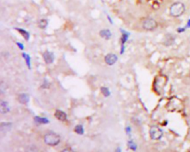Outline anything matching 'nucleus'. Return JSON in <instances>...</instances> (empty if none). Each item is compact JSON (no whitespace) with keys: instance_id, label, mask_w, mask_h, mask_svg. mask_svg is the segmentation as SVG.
Returning <instances> with one entry per match:
<instances>
[{"instance_id":"nucleus-9","label":"nucleus","mask_w":190,"mask_h":152,"mask_svg":"<svg viewBox=\"0 0 190 152\" xmlns=\"http://www.w3.org/2000/svg\"><path fill=\"white\" fill-rule=\"evenodd\" d=\"M9 111L10 108L8 102L5 101H1L0 102V112L2 114H7L8 112H9Z\"/></svg>"},{"instance_id":"nucleus-13","label":"nucleus","mask_w":190,"mask_h":152,"mask_svg":"<svg viewBox=\"0 0 190 152\" xmlns=\"http://www.w3.org/2000/svg\"><path fill=\"white\" fill-rule=\"evenodd\" d=\"M48 20L45 19H42L38 22V26L41 29H45L48 26Z\"/></svg>"},{"instance_id":"nucleus-10","label":"nucleus","mask_w":190,"mask_h":152,"mask_svg":"<svg viewBox=\"0 0 190 152\" xmlns=\"http://www.w3.org/2000/svg\"><path fill=\"white\" fill-rule=\"evenodd\" d=\"M17 100H18V101H19L21 104L25 105V104L28 103L29 96L28 95L26 94H21L18 96Z\"/></svg>"},{"instance_id":"nucleus-24","label":"nucleus","mask_w":190,"mask_h":152,"mask_svg":"<svg viewBox=\"0 0 190 152\" xmlns=\"http://www.w3.org/2000/svg\"><path fill=\"white\" fill-rule=\"evenodd\" d=\"M108 19H109V22H110V23H112V21H111V18H110V17H109V16H108Z\"/></svg>"},{"instance_id":"nucleus-21","label":"nucleus","mask_w":190,"mask_h":152,"mask_svg":"<svg viewBox=\"0 0 190 152\" xmlns=\"http://www.w3.org/2000/svg\"><path fill=\"white\" fill-rule=\"evenodd\" d=\"M126 132H127V133H128V134H129V133L131 132V131H132V130H131V128H130V127H127V128H126Z\"/></svg>"},{"instance_id":"nucleus-8","label":"nucleus","mask_w":190,"mask_h":152,"mask_svg":"<svg viewBox=\"0 0 190 152\" xmlns=\"http://www.w3.org/2000/svg\"><path fill=\"white\" fill-rule=\"evenodd\" d=\"M11 127L12 124L10 122H2L0 125V132L2 133H7L11 130Z\"/></svg>"},{"instance_id":"nucleus-18","label":"nucleus","mask_w":190,"mask_h":152,"mask_svg":"<svg viewBox=\"0 0 190 152\" xmlns=\"http://www.w3.org/2000/svg\"><path fill=\"white\" fill-rule=\"evenodd\" d=\"M100 91H101L102 94H103V96H105V97H108V96H110L111 93H110L109 88H106V87H102V88H100Z\"/></svg>"},{"instance_id":"nucleus-5","label":"nucleus","mask_w":190,"mask_h":152,"mask_svg":"<svg viewBox=\"0 0 190 152\" xmlns=\"http://www.w3.org/2000/svg\"><path fill=\"white\" fill-rule=\"evenodd\" d=\"M117 56L115 54H109L105 56V63L109 65H112L117 62Z\"/></svg>"},{"instance_id":"nucleus-2","label":"nucleus","mask_w":190,"mask_h":152,"mask_svg":"<svg viewBox=\"0 0 190 152\" xmlns=\"http://www.w3.org/2000/svg\"><path fill=\"white\" fill-rule=\"evenodd\" d=\"M44 141L45 144L48 145L50 146H55L60 142V137L57 133L50 132L45 134L44 137Z\"/></svg>"},{"instance_id":"nucleus-23","label":"nucleus","mask_w":190,"mask_h":152,"mask_svg":"<svg viewBox=\"0 0 190 152\" xmlns=\"http://www.w3.org/2000/svg\"><path fill=\"white\" fill-rule=\"evenodd\" d=\"M72 151V149H71V148H66L62 151Z\"/></svg>"},{"instance_id":"nucleus-12","label":"nucleus","mask_w":190,"mask_h":152,"mask_svg":"<svg viewBox=\"0 0 190 152\" xmlns=\"http://www.w3.org/2000/svg\"><path fill=\"white\" fill-rule=\"evenodd\" d=\"M18 31H19V34L23 36V37L25 39L26 41H28L29 38H30V34L28 31H26L25 30H23V29H20V28H16Z\"/></svg>"},{"instance_id":"nucleus-11","label":"nucleus","mask_w":190,"mask_h":152,"mask_svg":"<svg viewBox=\"0 0 190 152\" xmlns=\"http://www.w3.org/2000/svg\"><path fill=\"white\" fill-rule=\"evenodd\" d=\"M100 36L104 38L105 40H109V39H110V37L111 36V31H110L109 30H107V29H104V30H100Z\"/></svg>"},{"instance_id":"nucleus-17","label":"nucleus","mask_w":190,"mask_h":152,"mask_svg":"<svg viewBox=\"0 0 190 152\" xmlns=\"http://www.w3.org/2000/svg\"><path fill=\"white\" fill-rule=\"evenodd\" d=\"M23 58L25 59V62H26L27 66L28 67L29 69H30V68H31V65H30V56H29L28 54H25V53H23Z\"/></svg>"},{"instance_id":"nucleus-19","label":"nucleus","mask_w":190,"mask_h":152,"mask_svg":"<svg viewBox=\"0 0 190 152\" xmlns=\"http://www.w3.org/2000/svg\"><path fill=\"white\" fill-rule=\"evenodd\" d=\"M128 148H129L131 150L135 151L136 149H137V145L134 143L133 141H129L128 143Z\"/></svg>"},{"instance_id":"nucleus-15","label":"nucleus","mask_w":190,"mask_h":152,"mask_svg":"<svg viewBox=\"0 0 190 152\" xmlns=\"http://www.w3.org/2000/svg\"><path fill=\"white\" fill-rule=\"evenodd\" d=\"M74 132L79 135H83L84 133V129H83V126L82 125H77L74 128Z\"/></svg>"},{"instance_id":"nucleus-4","label":"nucleus","mask_w":190,"mask_h":152,"mask_svg":"<svg viewBox=\"0 0 190 152\" xmlns=\"http://www.w3.org/2000/svg\"><path fill=\"white\" fill-rule=\"evenodd\" d=\"M158 27V23L154 19L152 18H147L143 22V28L146 30H154Z\"/></svg>"},{"instance_id":"nucleus-14","label":"nucleus","mask_w":190,"mask_h":152,"mask_svg":"<svg viewBox=\"0 0 190 152\" xmlns=\"http://www.w3.org/2000/svg\"><path fill=\"white\" fill-rule=\"evenodd\" d=\"M34 120L36 123H40V124H47L49 122V120L46 118H41L40 116H36L34 117Z\"/></svg>"},{"instance_id":"nucleus-20","label":"nucleus","mask_w":190,"mask_h":152,"mask_svg":"<svg viewBox=\"0 0 190 152\" xmlns=\"http://www.w3.org/2000/svg\"><path fill=\"white\" fill-rule=\"evenodd\" d=\"M17 45L21 50H23V49H24V45H23L22 43H20V42H17Z\"/></svg>"},{"instance_id":"nucleus-3","label":"nucleus","mask_w":190,"mask_h":152,"mask_svg":"<svg viewBox=\"0 0 190 152\" xmlns=\"http://www.w3.org/2000/svg\"><path fill=\"white\" fill-rule=\"evenodd\" d=\"M149 135L153 140H158L163 137V132L158 126H153L149 130Z\"/></svg>"},{"instance_id":"nucleus-6","label":"nucleus","mask_w":190,"mask_h":152,"mask_svg":"<svg viewBox=\"0 0 190 152\" xmlns=\"http://www.w3.org/2000/svg\"><path fill=\"white\" fill-rule=\"evenodd\" d=\"M43 59L46 64H51L54 60V56L53 53L47 51L43 54Z\"/></svg>"},{"instance_id":"nucleus-22","label":"nucleus","mask_w":190,"mask_h":152,"mask_svg":"<svg viewBox=\"0 0 190 152\" xmlns=\"http://www.w3.org/2000/svg\"><path fill=\"white\" fill-rule=\"evenodd\" d=\"M45 85H48V84L46 83V81H45V83L42 85V88H45ZM45 88H48V86H45Z\"/></svg>"},{"instance_id":"nucleus-7","label":"nucleus","mask_w":190,"mask_h":152,"mask_svg":"<svg viewBox=\"0 0 190 152\" xmlns=\"http://www.w3.org/2000/svg\"><path fill=\"white\" fill-rule=\"evenodd\" d=\"M54 116L57 120L62 121V122H64V121H66V120H67V114H66V113L60 111V110H58V109L56 110V111H55Z\"/></svg>"},{"instance_id":"nucleus-16","label":"nucleus","mask_w":190,"mask_h":152,"mask_svg":"<svg viewBox=\"0 0 190 152\" xmlns=\"http://www.w3.org/2000/svg\"><path fill=\"white\" fill-rule=\"evenodd\" d=\"M122 38H121V43H122V45H124V44L126 43L127 40H128V36H129V34L128 32H126V31H124V30H122Z\"/></svg>"},{"instance_id":"nucleus-1","label":"nucleus","mask_w":190,"mask_h":152,"mask_svg":"<svg viewBox=\"0 0 190 152\" xmlns=\"http://www.w3.org/2000/svg\"><path fill=\"white\" fill-rule=\"evenodd\" d=\"M170 15L173 17H179L185 12V5L180 2H175L171 5L169 9Z\"/></svg>"}]
</instances>
